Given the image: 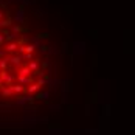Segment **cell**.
I'll list each match as a JSON object with an SVG mask.
<instances>
[{"mask_svg": "<svg viewBox=\"0 0 135 135\" xmlns=\"http://www.w3.org/2000/svg\"><path fill=\"white\" fill-rule=\"evenodd\" d=\"M20 75H22V76H26V75H30V68H28V67L22 68V70H20Z\"/></svg>", "mask_w": 135, "mask_h": 135, "instance_id": "6da1fadb", "label": "cell"}, {"mask_svg": "<svg viewBox=\"0 0 135 135\" xmlns=\"http://www.w3.org/2000/svg\"><path fill=\"white\" fill-rule=\"evenodd\" d=\"M16 48H17V43H16V42H13V43L8 45V50H10V51H14Z\"/></svg>", "mask_w": 135, "mask_h": 135, "instance_id": "7a4b0ae2", "label": "cell"}, {"mask_svg": "<svg viewBox=\"0 0 135 135\" xmlns=\"http://www.w3.org/2000/svg\"><path fill=\"white\" fill-rule=\"evenodd\" d=\"M28 68H30V71H31V70H36V68H37V62H33V64H30Z\"/></svg>", "mask_w": 135, "mask_h": 135, "instance_id": "3957f363", "label": "cell"}, {"mask_svg": "<svg viewBox=\"0 0 135 135\" xmlns=\"http://www.w3.org/2000/svg\"><path fill=\"white\" fill-rule=\"evenodd\" d=\"M11 62H13V64H19V62H20V58H19V56H17V58H13Z\"/></svg>", "mask_w": 135, "mask_h": 135, "instance_id": "277c9868", "label": "cell"}, {"mask_svg": "<svg viewBox=\"0 0 135 135\" xmlns=\"http://www.w3.org/2000/svg\"><path fill=\"white\" fill-rule=\"evenodd\" d=\"M37 88H39V84H34L33 87H30V92H36Z\"/></svg>", "mask_w": 135, "mask_h": 135, "instance_id": "5b68a950", "label": "cell"}, {"mask_svg": "<svg viewBox=\"0 0 135 135\" xmlns=\"http://www.w3.org/2000/svg\"><path fill=\"white\" fill-rule=\"evenodd\" d=\"M3 42V36H0V43H2Z\"/></svg>", "mask_w": 135, "mask_h": 135, "instance_id": "8992f818", "label": "cell"}]
</instances>
